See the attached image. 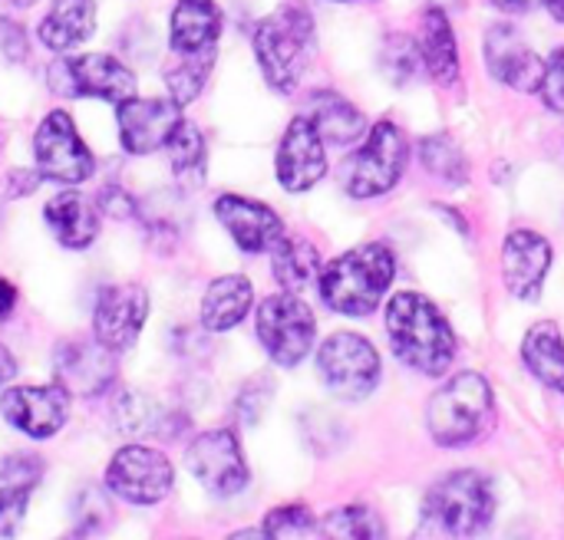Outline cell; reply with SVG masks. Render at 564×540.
Returning <instances> with one entry per match:
<instances>
[{"label":"cell","instance_id":"20","mask_svg":"<svg viewBox=\"0 0 564 540\" xmlns=\"http://www.w3.org/2000/svg\"><path fill=\"white\" fill-rule=\"evenodd\" d=\"M552 267V244L535 231H512L502 244L506 287L519 300H535Z\"/></svg>","mask_w":564,"mask_h":540},{"label":"cell","instance_id":"15","mask_svg":"<svg viewBox=\"0 0 564 540\" xmlns=\"http://www.w3.org/2000/svg\"><path fill=\"white\" fill-rule=\"evenodd\" d=\"M149 317V294L139 284H116L106 287L96 300L93 310V333L102 346H109L112 353L129 350Z\"/></svg>","mask_w":564,"mask_h":540},{"label":"cell","instance_id":"47","mask_svg":"<svg viewBox=\"0 0 564 540\" xmlns=\"http://www.w3.org/2000/svg\"><path fill=\"white\" fill-rule=\"evenodd\" d=\"M13 373H17V360H13L10 350L0 343V386H3L7 379H13Z\"/></svg>","mask_w":564,"mask_h":540},{"label":"cell","instance_id":"39","mask_svg":"<svg viewBox=\"0 0 564 540\" xmlns=\"http://www.w3.org/2000/svg\"><path fill=\"white\" fill-rule=\"evenodd\" d=\"M76 518H79V531H83V535H89V531L102 528V521H109L106 495H102L99 488H86V492H83V498H79V511H76Z\"/></svg>","mask_w":564,"mask_h":540},{"label":"cell","instance_id":"41","mask_svg":"<svg viewBox=\"0 0 564 540\" xmlns=\"http://www.w3.org/2000/svg\"><path fill=\"white\" fill-rule=\"evenodd\" d=\"M40 459L33 455H10L0 462V478H7L10 485H20V488H30L36 478H40Z\"/></svg>","mask_w":564,"mask_h":540},{"label":"cell","instance_id":"40","mask_svg":"<svg viewBox=\"0 0 564 540\" xmlns=\"http://www.w3.org/2000/svg\"><path fill=\"white\" fill-rule=\"evenodd\" d=\"M311 525H314V518H311V511L304 505H288V508H278V511H271L264 518V528L274 538L284 535V531H307Z\"/></svg>","mask_w":564,"mask_h":540},{"label":"cell","instance_id":"17","mask_svg":"<svg viewBox=\"0 0 564 540\" xmlns=\"http://www.w3.org/2000/svg\"><path fill=\"white\" fill-rule=\"evenodd\" d=\"M182 125V106L175 99H126L119 106V135L129 155H152L165 148Z\"/></svg>","mask_w":564,"mask_h":540},{"label":"cell","instance_id":"11","mask_svg":"<svg viewBox=\"0 0 564 540\" xmlns=\"http://www.w3.org/2000/svg\"><path fill=\"white\" fill-rule=\"evenodd\" d=\"M172 462L149 445H126L106 469V485L129 505H155L172 492Z\"/></svg>","mask_w":564,"mask_h":540},{"label":"cell","instance_id":"34","mask_svg":"<svg viewBox=\"0 0 564 540\" xmlns=\"http://www.w3.org/2000/svg\"><path fill=\"white\" fill-rule=\"evenodd\" d=\"M162 412H159V406H152L145 396H139V393H129V396H122V403H119V429H126V432H132V436H155V432H162Z\"/></svg>","mask_w":564,"mask_h":540},{"label":"cell","instance_id":"7","mask_svg":"<svg viewBox=\"0 0 564 540\" xmlns=\"http://www.w3.org/2000/svg\"><path fill=\"white\" fill-rule=\"evenodd\" d=\"M46 82L56 96L66 99H106L122 106L126 99H135V73L109 56V53H83V56H59L46 69Z\"/></svg>","mask_w":564,"mask_h":540},{"label":"cell","instance_id":"10","mask_svg":"<svg viewBox=\"0 0 564 540\" xmlns=\"http://www.w3.org/2000/svg\"><path fill=\"white\" fill-rule=\"evenodd\" d=\"M33 155H36L40 175L59 185H83L96 172L93 152L79 139L76 122L66 109H53L40 122L33 135Z\"/></svg>","mask_w":564,"mask_h":540},{"label":"cell","instance_id":"8","mask_svg":"<svg viewBox=\"0 0 564 540\" xmlns=\"http://www.w3.org/2000/svg\"><path fill=\"white\" fill-rule=\"evenodd\" d=\"M317 373L337 399L360 403L380 386V353L360 333H334L317 353Z\"/></svg>","mask_w":564,"mask_h":540},{"label":"cell","instance_id":"38","mask_svg":"<svg viewBox=\"0 0 564 540\" xmlns=\"http://www.w3.org/2000/svg\"><path fill=\"white\" fill-rule=\"evenodd\" d=\"M26 53H30L26 30L17 20L0 16V63H23Z\"/></svg>","mask_w":564,"mask_h":540},{"label":"cell","instance_id":"49","mask_svg":"<svg viewBox=\"0 0 564 540\" xmlns=\"http://www.w3.org/2000/svg\"><path fill=\"white\" fill-rule=\"evenodd\" d=\"M545 7H549L552 20H558V23H564V0H545Z\"/></svg>","mask_w":564,"mask_h":540},{"label":"cell","instance_id":"31","mask_svg":"<svg viewBox=\"0 0 564 540\" xmlns=\"http://www.w3.org/2000/svg\"><path fill=\"white\" fill-rule=\"evenodd\" d=\"M321 531H324V540H387L380 515L367 505H344L330 511Z\"/></svg>","mask_w":564,"mask_h":540},{"label":"cell","instance_id":"3","mask_svg":"<svg viewBox=\"0 0 564 540\" xmlns=\"http://www.w3.org/2000/svg\"><path fill=\"white\" fill-rule=\"evenodd\" d=\"M254 56L278 92H294L314 56V20L304 7H281L254 30Z\"/></svg>","mask_w":564,"mask_h":540},{"label":"cell","instance_id":"2","mask_svg":"<svg viewBox=\"0 0 564 540\" xmlns=\"http://www.w3.org/2000/svg\"><path fill=\"white\" fill-rule=\"evenodd\" d=\"M397 277L393 251L380 241L360 244L321 267V300L344 317H370Z\"/></svg>","mask_w":564,"mask_h":540},{"label":"cell","instance_id":"16","mask_svg":"<svg viewBox=\"0 0 564 540\" xmlns=\"http://www.w3.org/2000/svg\"><path fill=\"white\" fill-rule=\"evenodd\" d=\"M3 419L30 436V439H50L56 436L69 419V393L56 386H17L0 396Z\"/></svg>","mask_w":564,"mask_h":540},{"label":"cell","instance_id":"25","mask_svg":"<svg viewBox=\"0 0 564 540\" xmlns=\"http://www.w3.org/2000/svg\"><path fill=\"white\" fill-rule=\"evenodd\" d=\"M420 53H423V66L426 73L440 82L449 86L459 76V46H456V33L449 16L440 7H430L423 13V36H420Z\"/></svg>","mask_w":564,"mask_h":540},{"label":"cell","instance_id":"37","mask_svg":"<svg viewBox=\"0 0 564 540\" xmlns=\"http://www.w3.org/2000/svg\"><path fill=\"white\" fill-rule=\"evenodd\" d=\"M271 393H274L271 379H264V376L251 379V383L245 386V393L238 396V412H241V419H245V422H258L261 412H264V406L271 403Z\"/></svg>","mask_w":564,"mask_h":540},{"label":"cell","instance_id":"50","mask_svg":"<svg viewBox=\"0 0 564 540\" xmlns=\"http://www.w3.org/2000/svg\"><path fill=\"white\" fill-rule=\"evenodd\" d=\"M17 7H33V3H40V0H13Z\"/></svg>","mask_w":564,"mask_h":540},{"label":"cell","instance_id":"45","mask_svg":"<svg viewBox=\"0 0 564 540\" xmlns=\"http://www.w3.org/2000/svg\"><path fill=\"white\" fill-rule=\"evenodd\" d=\"M17 307V287L0 277V320H7Z\"/></svg>","mask_w":564,"mask_h":540},{"label":"cell","instance_id":"33","mask_svg":"<svg viewBox=\"0 0 564 540\" xmlns=\"http://www.w3.org/2000/svg\"><path fill=\"white\" fill-rule=\"evenodd\" d=\"M420 69H423L420 43H413L410 36H390L387 46H383V73H387L397 86H403V82H410Z\"/></svg>","mask_w":564,"mask_h":540},{"label":"cell","instance_id":"9","mask_svg":"<svg viewBox=\"0 0 564 540\" xmlns=\"http://www.w3.org/2000/svg\"><path fill=\"white\" fill-rule=\"evenodd\" d=\"M258 340L268 350V356L278 366H297L311 346H314V333H317V320L314 310L297 297V294H271L261 307H258Z\"/></svg>","mask_w":564,"mask_h":540},{"label":"cell","instance_id":"30","mask_svg":"<svg viewBox=\"0 0 564 540\" xmlns=\"http://www.w3.org/2000/svg\"><path fill=\"white\" fill-rule=\"evenodd\" d=\"M212 66H215V49H205V53H185V56H178V59L165 69L169 99H175L178 106H188V102L205 89Z\"/></svg>","mask_w":564,"mask_h":540},{"label":"cell","instance_id":"1","mask_svg":"<svg viewBox=\"0 0 564 540\" xmlns=\"http://www.w3.org/2000/svg\"><path fill=\"white\" fill-rule=\"evenodd\" d=\"M387 333L400 363L423 376H443L456 360V333L433 300L416 290L393 294L387 304Z\"/></svg>","mask_w":564,"mask_h":540},{"label":"cell","instance_id":"51","mask_svg":"<svg viewBox=\"0 0 564 540\" xmlns=\"http://www.w3.org/2000/svg\"><path fill=\"white\" fill-rule=\"evenodd\" d=\"M63 540H86V535H83V531H76V535H69V538H63Z\"/></svg>","mask_w":564,"mask_h":540},{"label":"cell","instance_id":"22","mask_svg":"<svg viewBox=\"0 0 564 540\" xmlns=\"http://www.w3.org/2000/svg\"><path fill=\"white\" fill-rule=\"evenodd\" d=\"M43 214H46V224H50L53 238H56L63 247H69V251L89 247V244L96 241V234H99V211H96V205H93L86 195H79L76 188L53 195V198L46 201V211H43Z\"/></svg>","mask_w":564,"mask_h":540},{"label":"cell","instance_id":"6","mask_svg":"<svg viewBox=\"0 0 564 540\" xmlns=\"http://www.w3.org/2000/svg\"><path fill=\"white\" fill-rule=\"evenodd\" d=\"M406 135L400 132V125H393L390 119L377 122L367 135V142L347 158L340 181L344 191L350 198H380L387 195L406 172Z\"/></svg>","mask_w":564,"mask_h":540},{"label":"cell","instance_id":"23","mask_svg":"<svg viewBox=\"0 0 564 540\" xmlns=\"http://www.w3.org/2000/svg\"><path fill=\"white\" fill-rule=\"evenodd\" d=\"M251 304H254V287L248 277H241V274L218 277L208 284V290L202 297V327L212 333H225L248 317Z\"/></svg>","mask_w":564,"mask_h":540},{"label":"cell","instance_id":"13","mask_svg":"<svg viewBox=\"0 0 564 540\" xmlns=\"http://www.w3.org/2000/svg\"><path fill=\"white\" fill-rule=\"evenodd\" d=\"M53 370H56V383L69 393V396H102L112 383H116V353L109 346H102L96 337H76L56 346L53 353Z\"/></svg>","mask_w":564,"mask_h":540},{"label":"cell","instance_id":"36","mask_svg":"<svg viewBox=\"0 0 564 540\" xmlns=\"http://www.w3.org/2000/svg\"><path fill=\"white\" fill-rule=\"evenodd\" d=\"M539 92H542V102L552 109V112H564V49H555L542 69V79H539Z\"/></svg>","mask_w":564,"mask_h":540},{"label":"cell","instance_id":"32","mask_svg":"<svg viewBox=\"0 0 564 540\" xmlns=\"http://www.w3.org/2000/svg\"><path fill=\"white\" fill-rule=\"evenodd\" d=\"M420 162L426 165V172L459 185L469 178V168H466V155L459 152V145L449 139V135H430L420 142Z\"/></svg>","mask_w":564,"mask_h":540},{"label":"cell","instance_id":"26","mask_svg":"<svg viewBox=\"0 0 564 540\" xmlns=\"http://www.w3.org/2000/svg\"><path fill=\"white\" fill-rule=\"evenodd\" d=\"M522 360L549 389L564 393V337L558 323L542 320L522 340Z\"/></svg>","mask_w":564,"mask_h":540},{"label":"cell","instance_id":"43","mask_svg":"<svg viewBox=\"0 0 564 540\" xmlns=\"http://www.w3.org/2000/svg\"><path fill=\"white\" fill-rule=\"evenodd\" d=\"M40 178H43V175H36V172H23V168H13V172L7 175V195H10V198H20V195H33V191H36V185H40Z\"/></svg>","mask_w":564,"mask_h":540},{"label":"cell","instance_id":"52","mask_svg":"<svg viewBox=\"0 0 564 540\" xmlns=\"http://www.w3.org/2000/svg\"><path fill=\"white\" fill-rule=\"evenodd\" d=\"M334 3H350V0H334Z\"/></svg>","mask_w":564,"mask_h":540},{"label":"cell","instance_id":"12","mask_svg":"<svg viewBox=\"0 0 564 540\" xmlns=\"http://www.w3.org/2000/svg\"><path fill=\"white\" fill-rule=\"evenodd\" d=\"M185 462H188V472L198 478V485L215 498H231L248 485V462L241 455L235 432L228 429L202 432L188 445Z\"/></svg>","mask_w":564,"mask_h":540},{"label":"cell","instance_id":"28","mask_svg":"<svg viewBox=\"0 0 564 540\" xmlns=\"http://www.w3.org/2000/svg\"><path fill=\"white\" fill-rule=\"evenodd\" d=\"M307 115L330 145H350L364 135V112L334 92H317Z\"/></svg>","mask_w":564,"mask_h":540},{"label":"cell","instance_id":"42","mask_svg":"<svg viewBox=\"0 0 564 540\" xmlns=\"http://www.w3.org/2000/svg\"><path fill=\"white\" fill-rule=\"evenodd\" d=\"M99 208L109 211L112 218H129V214H135L132 198H129L126 191H119V188H109L106 195H99Z\"/></svg>","mask_w":564,"mask_h":540},{"label":"cell","instance_id":"29","mask_svg":"<svg viewBox=\"0 0 564 540\" xmlns=\"http://www.w3.org/2000/svg\"><path fill=\"white\" fill-rule=\"evenodd\" d=\"M165 148H169L175 178L185 188H198L205 181V168H208V148H205V135L198 132V125L182 119V125L172 132Z\"/></svg>","mask_w":564,"mask_h":540},{"label":"cell","instance_id":"44","mask_svg":"<svg viewBox=\"0 0 564 540\" xmlns=\"http://www.w3.org/2000/svg\"><path fill=\"white\" fill-rule=\"evenodd\" d=\"M410 540H456V538H453V535H449L446 528H440V525H436L433 518H426V515H423V521H420L416 535H413Z\"/></svg>","mask_w":564,"mask_h":540},{"label":"cell","instance_id":"24","mask_svg":"<svg viewBox=\"0 0 564 540\" xmlns=\"http://www.w3.org/2000/svg\"><path fill=\"white\" fill-rule=\"evenodd\" d=\"M96 30V3L93 0H53L50 13L40 23V40L53 53L76 49Z\"/></svg>","mask_w":564,"mask_h":540},{"label":"cell","instance_id":"27","mask_svg":"<svg viewBox=\"0 0 564 540\" xmlns=\"http://www.w3.org/2000/svg\"><path fill=\"white\" fill-rule=\"evenodd\" d=\"M271 271L281 290L297 294L307 284H314V277H321V254L304 238H281L271 247Z\"/></svg>","mask_w":564,"mask_h":540},{"label":"cell","instance_id":"4","mask_svg":"<svg viewBox=\"0 0 564 540\" xmlns=\"http://www.w3.org/2000/svg\"><path fill=\"white\" fill-rule=\"evenodd\" d=\"M492 419V386L479 373L453 376L426 406V426L436 445H469Z\"/></svg>","mask_w":564,"mask_h":540},{"label":"cell","instance_id":"21","mask_svg":"<svg viewBox=\"0 0 564 540\" xmlns=\"http://www.w3.org/2000/svg\"><path fill=\"white\" fill-rule=\"evenodd\" d=\"M221 36V10L215 0H178L169 23V46L175 56L215 49Z\"/></svg>","mask_w":564,"mask_h":540},{"label":"cell","instance_id":"48","mask_svg":"<svg viewBox=\"0 0 564 540\" xmlns=\"http://www.w3.org/2000/svg\"><path fill=\"white\" fill-rule=\"evenodd\" d=\"M228 540H274L268 528H248V531H235Z\"/></svg>","mask_w":564,"mask_h":540},{"label":"cell","instance_id":"14","mask_svg":"<svg viewBox=\"0 0 564 540\" xmlns=\"http://www.w3.org/2000/svg\"><path fill=\"white\" fill-rule=\"evenodd\" d=\"M278 181L284 191H311L324 175H327V142L311 122V115L291 119L288 132L281 135L278 145Z\"/></svg>","mask_w":564,"mask_h":540},{"label":"cell","instance_id":"35","mask_svg":"<svg viewBox=\"0 0 564 540\" xmlns=\"http://www.w3.org/2000/svg\"><path fill=\"white\" fill-rule=\"evenodd\" d=\"M26 505H30V488H20V485L0 488V538H10L20 531L26 518Z\"/></svg>","mask_w":564,"mask_h":540},{"label":"cell","instance_id":"19","mask_svg":"<svg viewBox=\"0 0 564 540\" xmlns=\"http://www.w3.org/2000/svg\"><path fill=\"white\" fill-rule=\"evenodd\" d=\"M215 214L225 224V231L231 234V241L248 251V254H261L271 251L281 238H284V224L274 214V208L245 198V195H221L215 201Z\"/></svg>","mask_w":564,"mask_h":540},{"label":"cell","instance_id":"46","mask_svg":"<svg viewBox=\"0 0 564 540\" xmlns=\"http://www.w3.org/2000/svg\"><path fill=\"white\" fill-rule=\"evenodd\" d=\"M499 10H506V13H525V10H532L535 3H545V0H492Z\"/></svg>","mask_w":564,"mask_h":540},{"label":"cell","instance_id":"5","mask_svg":"<svg viewBox=\"0 0 564 540\" xmlns=\"http://www.w3.org/2000/svg\"><path fill=\"white\" fill-rule=\"evenodd\" d=\"M423 515L446 528L456 540L476 538L489 528L496 515V488L482 472H453L430 488Z\"/></svg>","mask_w":564,"mask_h":540},{"label":"cell","instance_id":"18","mask_svg":"<svg viewBox=\"0 0 564 540\" xmlns=\"http://www.w3.org/2000/svg\"><path fill=\"white\" fill-rule=\"evenodd\" d=\"M486 63L499 82L519 92L539 89V79L545 69V59L529 46V40L512 23H496L486 30Z\"/></svg>","mask_w":564,"mask_h":540}]
</instances>
